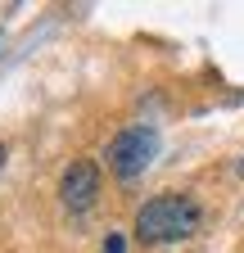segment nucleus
I'll return each instance as SVG.
<instances>
[{
    "instance_id": "nucleus-1",
    "label": "nucleus",
    "mask_w": 244,
    "mask_h": 253,
    "mask_svg": "<svg viewBox=\"0 0 244 253\" xmlns=\"http://www.w3.org/2000/svg\"><path fill=\"white\" fill-rule=\"evenodd\" d=\"M203 221V208L190 195H154L149 204L136 208V240L140 244H176V240H190Z\"/></svg>"
},
{
    "instance_id": "nucleus-2",
    "label": "nucleus",
    "mask_w": 244,
    "mask_h": 253,
    "mask_svg": "<svg viewBox=\"0 0 244 253\" xmlns=\"http://www.w3.org/2000/svg\"><path fill=\"white\" fill-rule=\"evenodd\" d=\"M154 154H159V131L154 126H127V131H118L109 140V168L118 181H136L145 176V168L154 163Z\"/></svg>"
},
{
    "instance_id": "nucleus-3",
    "label": "nucleus",
    "mask_w": 244,
    "mask_h": 253,
    "mask_svg": "<svg viewBox=\"0 0 244 253\" xmlns=\"http://www.w3.org/2000/svg\"><path fill=\"white\" fill-rule=\"evenodd\" d=\"M59 199L68 212H86L100 199V168L90 158H73V163L59 172Z\"/></svg>"
},
{
    "instance_id": "nucleus-4",
    "label": "nucleus",
    "mask_w": 244,
    "mask_h": 253,
    "mask_svg": "<svg viewBox=\"0 0 244 253\" xmlns=\"http://www.w3.org/2000/svg\"><path fill=\"white\" fill-rule=\"evenodd\" d=\"M104 253H127V244H122V235H118V231L104 240Z\"/></svg>"
},
{
    "instance_id": "nucleus-5",
    "label": "nucleus",
    "mask_w": 244,
    "mask_h": 253,
    "mask_svg": "<svg viewBox=\"0 0 244 253\" xmlns=\"http://www.w3.org/2000/svg\"><path fill=\"white\" fill-rule=\"evenodd\" d=\"M0 168H5V145H0Z\"/></svg>"
}]
</instances>
